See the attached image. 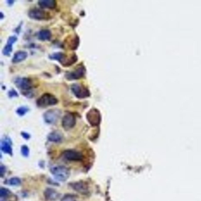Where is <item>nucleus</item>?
<instances>
[{"label":"nucleus","instance_id":"5701e85b","mask_svg":"<svg viewBox=\"0 0 201 201\" xmlns=\"http://www.w3.org/2000/svg\"><path fill=\"white\" fill-rule=\"evenodd\" d=\"M64 55V53H61V52H58V53H54L51 56H50V58H53V59H54V60H58V61H60L61 58L63 57Z\"/></svg>","mask_w":201,"mask_h":201},{"label":"nucleus","instance_id":"2eb2a0df","mask_svg":"<svg viewBox=\"0 0 201 201\" xmlns=\"http://www.w3.org/2000/svg\"><path fill=\"white\" fill-rule=\"evenodd\" d=\"M66 44L67 48L70 49V50H75L76 49L78 43H79V39L78 37L76 36H71L70 38H67L66 40Z\"/></svg>","mask_w":201,"mask_h":201},{"label":"nucleus","instance_id":"412c9836","mask_svg":"<svg viewBox=\"0 0 201 201\" xmlns=\"http://www.w3.org/2000/svg\"><path fill=\"white\" fill-rule=\"evenodd\" d=\"M28 111H29V109L27 107L21 106L17 109V113L20 116H23V115H25Z\"/></svg>","mask_w":201,"mask_h":201},{"label":"nucleus","instance_id":"f03ea898","mask_svg":"<svg viewBox=\"0 0 201 201\" xmlns=\"http://www.w3.org/2000/svg\"><path fill=\"white\" fill-rule=\"evenodd\" d=\"M57 102V99L55 96L49 93H46L37 100V105L39 107H45L49 106L55 105Z\"/></svg>","mask_w":201,"mask_h":201},{"label":"nucleus","instance_id":"a878e982","mask_svg":"<svg viewBox=\"0 0 201 201\" xmlns=\"http://www.w3.org/2000/svg\"><path fill=\"white\" fill-rule=\"evenodd\" d=\"M17 40V37L15 36H10V37L7 40V43H9L11 44H13V43H14Z\"/></svg>","mask_w":201,"mask_h":201},{"label":"nucleus","instance_id":"c756f323","mask_svg":"<svg viewBox=\"0 0 201 201\" xmlns=\"http://www.w3.org/2000/svg\"><path fill=\"white\" fill-rule=\"evenodd\" d=\"M13 2H14L13 1H8V3H9V4H11V3H12Z\"/></svg>","mask_w":201,"mask_h":201},{"label":"nucleus","instance_id":"ddd939ff","mask_svg":"<svg viewBox=\"0 0 201 201\" xmlns=\"http://www.w3.org/2000/svg\"><path fill=\"white\" fill-rule=\"evenodd\" d=\"M77 60V57L75 54H73L72 55H71L68 57L64 54L63 57L61 58L60 62L64 66H70V65L73 64V63H75L76 61Z\"/></svg>","mask_w":201,"mask_h":201},{"label":"nucleus","instance_id":"f257e3e1","mask_svg":"<svg viewBox=\"0 0 201 201\" xmlns=\"http://www.w3.org/2000/svg\"><path fill=\"white\" fill-rule=\"evenodd\" d=\"M51 172L55 179L61 182H64L68 179L70 172L69 169L63 166H53L51 169Z\"/></svg>","mask_w":201,"mask_h":201},{"label":"nucleus","instance_id":"6e6552de","mask_svg":"<svg viewBox=\"0 0 201 201\" xmlns=\"http://www.w3.org/2000/svg\"><path fill=\"white\" fill-rule=\"evenodd\" d=\"M14 82L17 86L19 87L21 90H24L25 92L31 90L32 87L31 81L27 78L19 77L15 80Z\"/></svg>","mask_w":201,"mask_h":201},{"label":"nucleus","instance_id":"f3484780","mask_svg":"<svg viewBox=\"0 0 201 201\" xmlns=\"http://www.w3.org/2000/svg\"><path fill=\"white\" fill-rule=\"evenodd\" d=\"M27 53L24 51H17L12 58V62L14 63H19L21 61L25 60L27 57Z\"/></svg>","mask_w":201,"mask_h":201},{"label":"nucleus","instance_id":"1a4fd4ad","mask_svg":"<svg viewBox=\"0 0 201 201\" xmlns=\"http://www.w3.org/2000/svg\"><path fill=\"white\" fill-rule=\"evenodd\" d=\"M65 159L70 161H78L83 159V154L74 150H67L63 153Z\"/></svg>","mask_w":201,"mask_h":201},{"label":"nucleus","instance_id":"20e7f679","mask_svg":"<svg viewBox=\"0 0 201 201\" xmlns=\"http://www.w3.org/2000/svg\"><path fill=\"white\" fill-rule=\"evenodd\" d=\"M61 115V111L57 109H50L47 111L44 115V118L48 124H54L56 123Z\"/></svg>","mask_w":201,"mask_h":201},{"label":"nucleus","instance_id":"4be33fe9","mask_svg":"<svg viewBox=\"0 0 201 201\" xmlns=\"http://www.w3.org/2000/svg\"><path fill=\"white\" fill-rule=\"evenodd\" d=\"M9 184L12 186H17L21 184V180L18 178H12L10 179Z\"/></svg>","mask_w":201,"mask_h":201},{"label":"nucleus","instance_id":"423d86ee","mask_svg":"<svg viewBox=\"0 0 201 201\" xmlns=\"http://www.w3.org/2000/svg\"><path fill=\"white\" fill-rule=\"evenodd\" d=\"M76 117L73 113H68L63 117L62 126L65 130H69L76 125Z\"/></svg>","mask_w":201,"mask_h":201},{"label":"nucleus","instance_id":"0eeeda50","mask_svg":"<svg viewBox=\"0 0 201 201\" xmlns=\"http://www.w3.org/2000/svg\"><path fill=\"white\" fill-rule=\"evenodd\" d=\"M86 73V68L83 66L79 65L73 71L67 73L66 78L68 80H76L84 76Z\"/></svg>","mask_w":201,"mask_h":201},{"label":"nucleus","instance_id":"aec40b11","mask_svg":"<svg viewBox=\"0 0 201 201\" xmlns=\"http://www.w3.org/2000/svg\"><path fill=\"white\" fill-rule=\"evenodd\" d=\"M12 44L7 43L6 46L4 47V48L2 50V53L5 56L10 55L11 51H12Z\"/></svg>","mask_w":201,"mask_h":201},{"label":"nucleus","instance_id":"393cba45","mask_svg":"<svg viewBox=\"0 0 201 201\" xmlns=\"http://www.w3.org/2000/svg\"><path fill=\"white\" fill-rule=\"evenodd\" d=\"M21 153H22L24 156L27 157L29 154V147L26 145L23 146L22 147H21Z\"/></svg>","mask_w":201,"mask_h":201},{"label":"nucleus","instance_id":"bb28decb","mask_svg":"<svg viewBox=\"0 0 201 201\" xmlns=\"http://www.w3.org/2000/svg\"><path fill=\"white\" fill-rule=\"evenodd\" d=\"M9 96L10 97H15V96H18V93H17L16 91H15L14 90H10V92H9Z\"/></svg>","mask_w":201,"mask_h":201},{"label":"nucleus","instance_id":"9b49d317","mask_svg":"<svg viewBox=\"0 0 201 201\" xmlns=\"http://www.w3.org/2000/svg\"><path fill=\"white\" fill-rule=\"evenodd\" d=\"M71 187L77 192L81 194H87L88 192V186L85 182H74L70 184Z\"/></svg>","mask_w":201,"mask_h":201},{"label":"nucleus","instance_id":"39448f33","mask_svg":"<svg viewBox=\"0 0 201 201\" xmlns=\"http://www.w3.org/2000/svg\"><path fill=\"white\" fill-rule=\"evenodd\" d=\"M71 90L77 98L84 99L90 96V93L88 90L82 85L78 84H74L71 87Z\"/></svg>","mask_w":201,"mask_h":201},{"label":"nucleus","instance_id":"f8f14e48","mask_svg":"<svg viewBox=\"0 0 201 201\" xmlns=\"http://www.w3.org/2000/svg\"><path fill=\"white\" fill-rule=\"evenodd\" d=\"M1 150L3 152L9 154H12V149L11 146V141L10 138L9 137H5L4 139L1 141Z\"/></svg>","mask_w":201,"mask_h":201},{"label":"nucleus","instance_id":"b1692460","mask_svg":"<svg viewBox=\"0 0 201 201\" xmlns=\"http://www.w3.org/2000/svg\"><path fill=\"white\" fill-rule=\"evenodd\" d=\"M10 193V191L9 190H8L6 188H1V190H0V196L1 198H4V197H7Z\"/></svg>","mask_w":201,"mask_h":201},{"label":"nucleus","instance_id":"7ed1b4c3","mask_svg":"<svg viewBox=\"0 0 201 201\" xmlns=\"http://www.w3.org/2000/svg\"><path fill=\"white\" fill-rule=\"evenodd\" d=\"M86 118L88 123L93 126H98L101 121L100 112L96 108H93L87 112Z\"/></svg>","mask_w":201,"mask_h":201},{"label":"nucleus","instance_id":"cd10ccee","mask_svg":"<svg viewBox=\"0 0 201 201\" xmlns=\"http://www.w3.org/2000/svg\"><path fill=\"white\" fill-rule=\"evenodd\" d=\"M0 171H1V173H1V176H2L5 173V167L4 166L1 165V168H0Z\"/></svg>","mask_w":201,"mask_h":201},{"label":"nucleus","instance_id":"dca6fc26","mask_svg":"<svg viewBox=\"0 0 201 201\" xmlns=\"http://www.w3.org/2000/svg\"><path fill=\"white\" fill-rule=\"evenodd\" d=\"M44 196L47 200L54 201L58 198L59 194L54 189L51 188H48L44 192Z\"/></svg>","mask_w":201,"mask_h":201},{"label":"nucleus","instance_id":"9d476101","mask_svg":"<svg viewBox=\"0 0 201 201\" xmlns=\"http://www.w3.org/2000/svg\"><path fill=\"white\" fill-rule=\"evenodd\" d=\"M29 16L33 19H44L47 18V13L44 10L34 9L29 10Z\"/></svg>","mask_w":201,"mask_h":201},{"label":"nucleus","instance_id":"a211bd4d","mask_svg":"<svg viewBox=\"0 0 201 201\" xmlns=\"http://www.w3.org/2000/svg\"><path fill=\"white\" fill-rule=\"evenodd\" d=\"M38 3L40 6L43 8L54 9L56 6V2L54 0H40Z\"/></svg>","mask_w":201,"mask_h":201},{"label":"nucleus","instance_id":"c85d7f7f","mask_svg":"<svg viewBox=\"0 0 201 201\" xmlns=\"http://www.w3.org/2000/svg\"><path fill=\"white\" fill-rule=\"evenodd\" d=\"M21 134H22V136H23V137H24L26 139H28L29 138V134L26 133V132H23Z\"/></svg>","mask_w":201,"mask_h":201},{"label":"nucleus","instance_id":"4468645a","mask_svg":"<svg viewBox=\"0 0 201 201\" xmlns=\"http://www.w3.org/2000/svg\"><path fill=\"white\" fill-rule=\"evenodd\" d=\"M63 136L62 133L58 130L52 132L51 133L48 134V140L55 143L60 142L63 140Z\"/></svg>","mask_w":201,"mask_h":201},{"label":"nucleus","instance_id":"6ab92c4d","mask_svg":"<svg viewBox=\"0 0 201 201\" xmlns=\"http://www.w3.org/2000/svg\"><path fill=\"white\" fill-rule=\"evenodd\" d=\"M51 33L47 29H44L40 31L38 33V37L41 40H48L51 38Z\"/></svg>","mask_w":201,"mask_h":201}]
</instances>
